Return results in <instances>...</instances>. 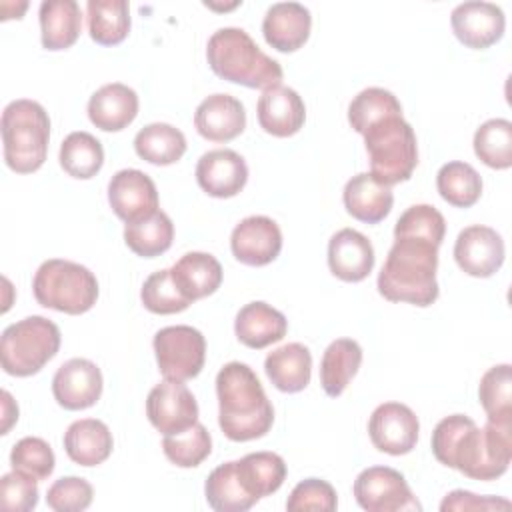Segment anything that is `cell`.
Here are the masks:
<instances>
[{"mask_svg":"<svg viewBox=\"0 0 512 512\" xmlns=\"http://www.w3.org/2000/svg\"><path fill=\"white\" fill-rule=\"evenodd\" d=\"M434 458L472 480L500 478L512 460V424L488 420L484 428L464 414L442 418L432 432Z\"/></svg>","mask_w":512,"mask_h":512,"instance_id":"obj_1","label":"cell"},{"mask_svg":"<svg viewBox=\"0 0 512 512\" xmlns=\"http://www.w3.org/2000/svg\"><path fill=\"white\" fill-rule=\"evenodd\" d=\"M218 424L232 442H248L270 432L274 408L258 376L244 362H228L216 376Z\"/></svg>","mask_w":512,"mask_h":512,"instance_id":"obj_2","label":"cell"},{"mask_svg":"<svg viewBox=\"0 0 512 512\" xmlns=\"http://www.w3.org/2000/svg\"><path fill=\"white\" fill-rule=\"evenodd\" d=\"M438 244L428 238L400 234L378 274V292L390 302L430 306L440 290L436 282Z\"/></svg>","mask_w":512,"mask_h":512,"instance_id":"obj_3","label":"cell"},{"mask_svg":"<svg viewBox=\"0 0 512 512\" xmlns=\"http://www.w3.org/2000/svg\"><path fill=\"white\" fill-rule=\"evenodd\" d=\"M206 58L216 76L246 88L268 90L280 86L282 66L264 54L242 28L216 30L206 46Z\"/></svg>","mask_w":512,"mask_h":512,"instance_id":"obj_4","label":"cell"},{"mask_svg":"<svg viewBox=\"0 0 512 512\" xmlns=\"http://www.w3.org/2000/svg\"><path fill=\"white\" fill-rule=\"evenodd\" d=\"M0 128L6 166L18 174L36 172L48 154V112L38 102L20 98L4 108Z\"/></svg>","mask_w":512,"mask_h":512,"instance_id":"obj_5","label":"cell"},{"mask_svg":"<svg viewBox=\"0 0 512 512\" xmlns=\"http://www.w3.org/2000/svg\"><path fill=\"white\" fill-rule=\"evenodd\" d=\"M362 136L370 160V174L376 180L394 186L412 176L418 164V146L416 134L402 114H392L370 124Z\"/></svg>","mask_w":512,"mask_h":512,"instance_id":"obj_6","label":"cell"},{"mask_svg":"<svg viewBox=\"0 0 512 512\" xmlns=\"http://www.w3.org/2000/svg\"><path fill=\"white\" fill-rule=\"evenodd\" d=\"M34 298L40 306L64 314H84L98 300V280L82 264L62 258L42 262L32 280Z\"/></svg>","mask_w":512,"mask_h":512,"instance_id":"obj_7","label":"cell"},{"mask_svg":"<svg viewBox=\"0 0 512 512\" xmlns=\"http://www.w3.org/2000/svg\"><path fill=\"white\" fill-rule=\"evenodd\" d=\"M60 340V328L44 316H28L10 324L0 338L4 372L18 378L40 372L56 356Z\"/></svg>","mask_w":512,"mask_h":512,"instance_id":"obj_8","label":"cell"},{"mask_svg":"<svg viewBox=\"0 0 512 512\" xmlns=\"http://www.w3.org/2000/svg\"><path fill=\"white\" fill-rule=\"evenodd\" d=\"M152 344L158 370L166 380L186 382L202 372L206 340L200 330L186 324L166 326L154 334Z\"/></svg>","mask_w":512,"mask_h":512,"instance_id":"obj_9","label":"cell"},{"mask_svg":"<svg viewBox=\"0 0 512 512\" xmlns=\"http://www.w3.org/2000/svg\"><path fill=\"white\" fill-rule=\"evenodd\" d=\"M354 496L366 512H400L420 510L406 478L390 466H370L354 480Z\"/></svg>","mask_w":512,"mask_h":512,"instance_id":"obj_10","label":"cell"},{"mask_svg":"<svg viewBox=\"0 0 512 512\" xmlns=\"http://www.w3.org/2000/svg\"><path fill=\"white\" fill-rule=\"evenodd\" d=\"M146 416L158 432L176 434L198 422V404L186 384L164 378L146 398Z\"/></svg>","mask_w":512,"mask_h":512,"instance_id":"obj_11","label":"cell"},{"mask_svg":"<svg viewBox=\"0 0 512 512\" xmlns=\"http://www.w3.org/2000/svg\"><path fill=\"white\" fill-rule=\"evenodd\" d=\"M418 432V416L412 412V408L400 402L380 404L368 420V434L374 448L390 456L412 452L418 442Z\"/></svg>","mask_w":512,"mask_h":512,"instance_id":"obj_12","label":"cell"},{"mask_svg":"<svg viewBox=\"0 0 512 512\" xmlns=\"http://www.w3.org/2000/svg\"><path fill=\"white\" fill-rule=\"evenodd\" d=\"M502 236L482 224L464 228L454 242V260L462 272L474 278H490L504 264Z\"/></svg>","mask_w":512,"mask_h":512,"instance_id":"obj_13","label":"cell"},{"mask_svg":"<svg viewBox=\"0 0 512 512\" xmlns=\"http://www.w3.org/2000/svg\"><path fill=\"white\" fill-rule=\"evenodd\" d=\"M108 202L112 212L128 224L158 210V190L154 180L142 170L124 168L108 182Z\"/></svg>","mask_w":512,"mask_h":512,"instance_id":"obj_14","label":"cell"},{"mask_svg":"<svg viewBox=\"0 0 512 512\" xmlns=\"http://www.w3.org/2000/svg\"><path fill=\"white\" fill-rule=\"evenodd\" d=\"M454 36L468 48L484 50L504 36L506 16L492 2H462L450 14Z\"/></svg>","mask_w":512,"mask_h":512,"instance_id":"obj_15","label":"cell"},{"mask_svg":"<svg viewBox=\"0 0 512 512\" xmlns=\"http://www.w3.org/2000/svg\"><path fill=\"white\" fill-rule=\"evenodd\" d=\"M54 400L64 410H86L102 394V372L86 358H70L52 378Z\"/></svg>","mask_w":512,"mask_h":512,"instance_id":"obj_16","label":"cell"},{"mask_svg":"<svg viewBox=\"0 0 512 512\" xmlns=\"http://www.w3.org/2000/svg\"><path fill=\"white\" fill-rule=\"evenodd\" d=\"M230 248L238 262L246 266H266L282 250V232L268 216H248L234 226Z\"/></svg>","mask_w":512,"mask_h":512,"instance_id":"obj_17","label":"cell"},{"mask_svg":"<svg viewBox=\"0 0 512 512\" xmlns=\"http://www.w3.org/2000/svg\"><path fill=\"white\" fill-rule=\"evenodd\" d=\"M196 182L208 196L232 198L246 186L248 166L230 148L208 150L196 164Z\"/></svg>","mask_w":512,"mask_h":512,"instance_id":"obj_18","label":"cell"},{"mask_svg":"<svg viewBox=\"0 0 512 512\" xmlns=\"http://www.w3.org/2000/svg\"><path fill=\"white\" fill-rule=\"evenodd\" d=\"M258 124L264 132L276 138L294 136L306 120V106L296 90L274 86L262 92L256 104Z\"/></svg>","mask_w":512,"mask_h":512,"instance_id":"obj_19","label":"cell"},{"mask_svg":"<svg viewBox=\"0 0 512 512\" xmlns=\"http://www.w3.org/2000/svg\"><path fill=\"white\" fill-rule=\"evenodd\" d=\"M196 132L210 142H230L246 128V112L238 98L230 94H212L204 98L194 112Z\"/></svg>","mask_w":512,"mask_h":512,"instance_id":"obj_20","label":"cell"},{"mask_svg":"<svg viewBox=\"0 0 512 512\" xmlns=\"http://www.w3.org/2000/svg\"><path fill=\"white\" fill-rule=\"evenodd\" d=\"M310 28V10L298 2L272 4L262 20L264 40L278 52H294L302 48L310 36Z\"/></svg>","mask_w":512,"mask_h":512,"instance_id":"obj_21","label":"cell"},{"mask_svg":"<svg viewBox=\"0 0 512 512\" xmlns=\"http://www.w3.org/2000/svg\"><path fill=\"white\" fill-rule=\"evenodd\" d=\"M328 266L336 278L360 282L374 268V248L362 232L342 228L328 242Z\"/></svg>","mask_w":512,"mask_h":512,"instance_id":"obj_22","label":"cell"},{"mask_svg":"<svg viewBox=\"0 0 512 512\" xmlns=\"http://www.w3.org/2000/svg\"><path fill=\"white\" fill-rule=\"evenodd\" d=\"M136 114L138 94L122 82L104 84L88 100V118L104 132L124 130L134 122Z\"/></svg>","mask_w":512,"mask_h":512,"instance_id":"obj_23","label":"cell"},{"mask_svg":"<svg viewBox=\"0 0 512 512\" xmlns=\"http://www.w3.org/2000/svg\"><path fill=\"white\" fill-rule=\"evenodd\" d=\"M346 212L366 224H378L384 220L394 204L392 186L382 184L370 172L352 176L342 192Z\"/></svg>","mask_w":512,"mask_h":512,"instance_id":"obj_24","label":"cell"},{"mask_svg":"<svg viewBox=\"0 0 512 512\" xmlns=\"http://www.w3.org/2000/svg\"><path fill=\"white\" fill-rule=\"evenodd\" d=\"M286 330H288L286 316L280 310L260 300L242 306L234 320L236 338L244 346L254 350L280 342L286 336Z\"/></svg>","mask_w":512,"mask_h":512,"instance_id":"obj_25","label":"cell"},{"mask_svg":"<svg viewBox=\"0 0 512 512\" xmlns=\"http://www.w3.org/2000/svg\"><path fill=\"white\" fill-rule=\"evenodd\" d=\"M264 372L280 392H300L310 384L312 354L304 344L288 342L266 356Z\"/></svg>","mask_w":512,"mask_h":512,"instance_id":"obj_26","label":"cell"},{"mask_svg":"<svg viewBox=\"0 0 512 512\" xmlns=\"http://www.w3.org/2000/svg\"><path fill=\"white\" fill-rule=\"evenodd\" d=\"M114 448L110 428L96 418H82L68 426L64 432V450L78 466L102 464Z\"/></svg>","mask_w":512,"mask_h":512,"instance_id":"obj_27","label":"cell"},{"mask_svg":"<svg viewBox=\"0 0 512 512\" xmlns=\"http://www.w3.org/2000/svg\"><path fill=\"white\" fill-rule=\"evenodd\" d=\"M170 274L190 302L214 294L222 284V266L208 252H186L174 262Z\"/></svg>","mask_w":512,"mask_h":512,"instance_id":"obj_28","label":"cell"},{"mask_svg":"<svg viewBox=\"0 0 512 512\" xmlns=\"http://www.w3.org/2000/svg\"><path fill=\"white\" fill-rule=\"evenodd\" d=\"M40 38L46 50L70 48L82 30V12L74 0H46L38 10Z\"/></svg>","mask_w":512,"mask_h":512,"instance_id":"obj_29","label":"cell"},{"mask_svg":"<svg viewBox=\"0 0 512 512\" xmlns=\"http://www.w3.org/2000/svg\"><path fill=\"white\" fill-rule=\"evenodd\" d=\"M236 472L242 488L258 502L282 486L286 478V462L276 452H250L236 460Z\"/></svg>","mask_w":512,"mask_h":512,"instance_id":"obj_30","label":"cell"},{"mask_svg":"<svg viewBox=\"0 0 512 512\" xmlns=\"http://www.w3.org/2000/svg\"><path fill=\"white\" fill-rule=\"evenodd\" d=\"M362 364V348L352 338H338L328 344L320 362V384L332 398L340 396Z\"/></svg>","mask_w":512,"mask_h":512,"instance_id":"obj_31","label":"cell"},{"mask_svg":"<svg viewBox=\"0 0 512 512\" xmlns=\"http://www.w3.org/2000/svg\"><path fill=\"white\" fill-rule=\"evenodd\" d=\"M136 154L156 166H168L178 162L186 152L184 134L166 122H154L138 130L134 136Z\"/></svg>","mask_w":512,"mask_h":512,"instance_id":"obj_32","label":"cell"},{"mask_svg":"<svg viewBox=\"0 0 512 512\" xmlns=\"http://www.w3.org/2000/svg\"><path fill=\"white\" fill-rule=\"evenodd\" d=\"M88 32L96 44L116 46L130 32V6L126 0H88Z\"/></svg>","mask_w":512,"mask_h":512,"instance_id":"obj_33","label":"cell"},{"mask_svg":"<svg viewBox=\"0 0 512 512\" xmlns=\"http://www.w3.org/2000/svg\"><path fill=\"white\" fill-rule=\"evenodd\" d=\"M172 240L174 224L168 218V214L160 208L150 216L140 218L136 222H128L124 226L126 246L142 258H154L164 254L172 246Z\"/></svg>","mask_w":512,"mask_h":512,"instance_id":"obj_34","label":"cell"},{"mask_svg":"<svg viewBox=\"0 0 512 512\" xmlns=\"http://www.w3.org/2000/svg\"><path fill=\"white\" fill-rule=\"evenodd\" d=\"M204 494L216 512H244L256 504V500L242 488L236 460L216 466L204 484Z\"/></svg>","mask_w":512,"mask_h":512,"instance_id":"obj_35","label":"cell"},{"mask_svg":"<svg viewBox=\"0 0 512 512\" xmlns=\"http://www.w3.org/2000/svg\"><path fill=\"white\" fill-rule=\"evenodd\" d=\"M58 160L66 174L78 180H88L100 172L104 164V148L90 132H70L60 144Z\"/></svg>","mask_w":512,"mask_h":512,"instance_id":"obj_36","label":"cell"},{"mask_svg":"<svg viewBox=\"0 0 512 512\" xmlns=\"http://www.w3.org/2000/svg\"><path fill=\"white\" fill-rule=\"evenodd\" d=\"M436 188L448 204L456 208H470L482 196V178L468 162L454 160L438 170Z\"/></svg>","mask_w":512,"mask_h":512,"instance_id":"obj_37","label":"cell"},{"mask_svg":"<svg viewBox=\"0 0 512 512\" xmlns=\"http://www.w3.org/2000/svg\"><path fill=\"white\" fill-rule=\"evenodd\" d=\"M480 404L492 422L512 424V368L498 364L484 372L478 386Z\"/></svg>","mask_w":512,"mask_h":512,"instance_id":"obj_38","label":"cell"},{"mask_svg":"<svg viewBox=\"0 0 512 512\" xmlns=\"http://www.w3.org/2000/svg\"><path fill=\"white\" fill-rule=\"evenodd\" d=\"M474 154L494 170L512 166V122L492 118L480 124L474 134Z\"/></svg>","mask_w":512,"mask_h":512,"instance_id":"obj_39","label":"cell"},{"mask_svg":"<svg viewBox=\"0 0 512 512\" xmlns=\"http://www.w3.org/2000/svg\"><path fill=\"white\" fill-rule=\"evenodd\" d=\"M162 450L172 464L180 468H194L210 456L212 438L206 426L196 422L182 432L164 434Z\"/></svg>","mask_w":512,"mask_h":512,"instance_id":"obj_40","label":"cell"},{"mask_svg":"<svg viewBox=\"0 0 512 512\" xmlns=\"http://www.w3.org/2000/svg\"><path fill=\"white\" fill-rule=\"evenodd\" d=\"M392 114H402V106L390 90L378 86L364 88L348 106V122L358 134H362L370 124Z\"/></svg>","mask_w":512,"mask_h":512,"instance_id":"obj_41","label":"cell"},{"mask_svg":"<svg viewBox=\"0 0 512 512\" xmlns=\"http://www.w3.org/2000/svg\"><path fill=\"white\" fill-rule=\"evenodd\" d=\"M140 298L144 308L154 314H176L192 304L172 280L170 268L152 272L142 284Z\"/></svg>","mask_w":512,"mask_h":512,"instance_id":"obj_42","label":"cell"},{"mask_svg":"<svg viewBox=\"0 0 512 512\" xmlns=\"http://www.w3.org/2000/svg\"><path fill=\"white\" fill-rule=\"evenodd\" d=\"M12 470L30 474L36 480H46L54 472V452L50 444L38 436H26L12 446L10 452Z\"/></svg>","mask_w":512,"mask_h":512,"instance_id":"obj_43","label":"cell"},{"mask_svg":"<svg viewBox=\"0 0 512 512\" xmlns=\"http://www.w3.org/2000/svg\"><path fill=\"white\" fill-rule=\"evenodd\" d=\"M400 234L428 238L440 246L446 234V220L434 206L414 204L398 218L394 226V236H400Z\"/></svg>","mask_w":512,"mask_h":512,"instance_id":"obj_44","label":"cell"},{"mask_svg":"<svg viewBox=\"0 0 512 512\" xmlns=\"http://www.w3.org/2000/svg\"><path fill=\"white\" fill-rule=\"evenodd\" d=\"M336 508H338V498H336L334 486L320 478H306L298 482L286 500L288 512H306V510L334 512Z\"/></svg>","mask_w":512,"mask_h":512,"instance_id":"obj_45","label":"cell"},{"mask_svg":"<svg viewBox=\"0 0 512 512\" xmlns=\"http://www.w3.org/2000/svg\"><path fill=\"white\" fill-rule=\"evenodd\" d=\"M94 490L88 480L78 476L58 478L46 492V504L56 512H80L92 504Z\"/></svg>","mask_w":512,"mask_h":512,"instance_id":"obj_46","label":"cell"},{"mask_svg":"<svg viewBox=\"0 0 512 512\" xmlns=\"http://www.w3.org/2000/svg\"><path fill=\"white\" fill-rule=\"evenodd\" d=\"M38 480L12 470L0 480V504L8 512H30L38 504Z\"/></svg>","mask_w":512,"mask_h":512,"instance_id":"obj_47","label":"cell"},{"mask_svg":"<svg viewBox=\"0 0 512 512\" xmlns=\"http://www.w3.org/2000/svg\"><path fill=\"white\" fill-rule=\"evenodd\" d=\"M510 502L506 498H496V496H476L468 490H452L442 502L440 510H508Z\"/></svg>","mask_w":512,"mask_h":512,"instance_id":"obj_48","label":"cell"},{"mask_svg":"<svg viewBox=\"0 0 512 512\" xmlns=\"http://www.w3.org/2000/svg\"><path fill=\"white\" fill-rule=\"evenodd\" d=\"M18 420V406L8 390H2V434H8L10 426Z\"/></svg>","mask_w":512,"mask_h":512,"instance_id":"obj_49","label":"cell"}]
</instances>
